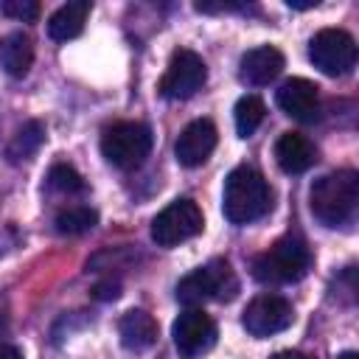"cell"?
Wrapping results in <instances>:
<instances>
[{
    "label": "cell",
    "mask_w": 359,
    "mask_h": 359,
    "mask_svg": "<svg viewBox=\"0 0 359 359\" xmlns=\"http://www.w3.org/2000/svg\"><path fill=\"white\" fill-rule=\"evenodd\" d=\"M283 70V53L272 45H258L252 50H247L238 62V79L250 87H264L269 81H275Z\"/></svg>",
    "instance_id": "cell-13"
},
{
    "label": "cell",
    "mask_w": 359,
    "mask_h": 359,
    "mask_svg": "<svg viewBox=\"0 0 359 359\" xmlns=\"http://www.w3.org/2000/svg\"><path fill=\"white\" fill-rule=\"evenodd\" d=\"M216 140H219V132H216V126H213L210 121H205V118L191 121V123L180 132V137H177V143H174L177 163L185 165V168L202 165V163L213 154Z\"/></svg>",
    "instance_id": "cell-11"
},
{
    "label": "cell",
    "mask_w": 359,
    "mask_h": 359,
    "mask_svg": "<svg viewBox=\"0 0 359 359\" xmlns=\"http://www.w3.org/2000/svg\"><path fill=\"white\" fill-rule=\"evenodd\" d=\"M205 79H208V67L202 56L191 48H177L160 79V93L171 101H185L196 95V90H202Z\"/></svg>",
    "instance_id": "cell-8"
},
{
    "label": "cell",
    "mask_w": 359,
    "mask_h": 359,
    "mask_svg": "<svg viewBox=\"0 0 359 359\" xmlns=\"http://www.w3.org/2000/svg\"><path fill=\"white\" fill-rule=\"evenodd\" d=\"M118 294H121V283L112 280V278L98 280V283L93 286V297H98V300H115Z\"/></svg>",
    "instance_id": "cell-23"
},
{
    "label": "cell",
    "mask_w": 359,
    "mask_h": 359,
    "mask_svg": "<svg viewBox=\"0 0 359 359\" xmlns=\"http://www.w3.org/2000/svg\"><path fill=\"white\" fill-rule=\"evenodd\" d=\"M264 115H266V107L258 95H241L236 101V109H233V121H236V132L241 137H250L261 123H264Z\"/></svg>",
    "instance_id": "cell-18"
},
{
    "label": "cell",
    "mask_w": 359,
    "mask_h": 359,
    "mask_svg": "<svg viewBox=\"0 0 359 359\" xmlns=\"http://www.w3.org/2000/svg\"><path fill=\"white\" fill-rule=\"evenodd\" d=\"M0 359H25V356H22V351L14 348V345H0Z\"/></svg>",
    "instance_id": "cell-24"
},
{
    "label": "cell",
    "mask_w": 359,
    "mask_h": 359,
    "mask_svg": "<svg viewBox=\"0 0 359 359\" xmlns=\"http://www.w3.org/2000/svg\"><path fill=\"white\" fill-rule=\"evenodd\" d=\"M90 17V0H73L59 6L48 20V36L56 42L76 39L84 31V22Z\"/></svg>",
    "instance_id": "cell-16"
},
{
    "label": "cell",
    "mask_w": 359,
    "mask_h": 359,
    "mask_svg": "<svg viewBox=\"0 0 359 359\" xmlns=\"http://www.w3.org/2000/svg\"><path fill=\"white\" fill-rule=\"evenodd\" d=\"M269 359H314V356L300 353V351H278V353H272Z\"/></svg>",
    "instance_id": "cell-25"
},
{
    "label": "cell",
    "mask_w": 359,
    "mask_h": 359,
    "mask_svg": "<svg viewBox=\"0 0 359 359\" xmlns=\"http://www.w3.org/2000/svg\"><path fill=\"white\" fill-rule=\"evenodd\" d=\"M118 334L126 351H146L157 342V320L143 309H132L121 317Z\"/></svg>",
    "instance_id": "cell-15"
},
{
    "label": "cell",
    "mask_w": 359,
    "mask_h": 359,
    "mask_svg": "<svg viewBox=\"0 0 359 359\" xmlns=\"http://www.w3.org/2000/svg\"><path fill=\"white\" fill-rule=\"evenodd\" d=\"M236 292H238V280L224 258H213L210 264L188 272L177 283V300L188 309H196L208 300H233Z\"/></svg>",
    "instance_id": "cell-4"
},
{
    "label": "cell",
    "mask_w": 359,
    "mask_h": 359,
    "mask_svg": "<svg viewBox=\"0 0 359 359\" xmlns=\"http://www.w3.org/2000/svg\"><path fill=\"white\" fill-rule=\"evenodd\" d=\"M320 87L309 79H286L278 93H275V101L278 107L289 115V118H297V121H314L317 115V107H320Z\"/></svg>",
    "instance_id": "cell-12"
},
{
    "label": "cell",
    "mask_w": 359,
    "mask_h": 359,
    "mask_svg": "<svg viewBox=\"0 0 359 359\" xmlns=\"http://www.w3.org/2000/svg\"><path fill=\"white\" fill-rule=\"evenodd\" d=\"M275 160L280 165V171L286 174H303L314 165L317 160V149L314 143L300 135V132H283L275 143Z\"/></svg>",
    "instance_id": "cell-14"
},
{
    "label": "cell",
    "mask_w": 359,
    "mask_h": 359,
    "mask_svg": "<svg viewBox=\"0 0 359 359\" xmlns=\"http://www.w3.org/2000/svg\"><path fill=\"white\" fill-rule=\"evenodd\" d=\"M205 227V216H202V208L182 196V199H174L171 205H165L154 219H151V241L157 247H177L194 236H199Z\"/></svg>",
    "instance_id": "cell-6"
},
{
    "label": "cell",
    "mask_w": 359,
    "mask_h": 359,
    "mask_svg": "<svg viewBox=\"0 0 359 359\" xmlns=\"http://www.w3.org/2000/svg\"><path fill=\"white\" fill-rule=\"evenodd\" d=\"M356 202H359V174L353 168L323 174L320 180H314V185L309 191L311 213L325 227H339V224L351 222Z\"/></svg>",
    "instance_id": "cell-2"
},
{
    "label": "cell",
    "mask_w": 359,
    "mask_h": 359,
    "mask_svg": "<svg viewBox=\"0 0 359 359\" xmlns=\"http://www.w3.org/2000/svg\"><path fill=\"white\" fill-rule=\"evenodd\" d=\"M56 230L62 236H81L87 230H93L98 224V213L87 205H73V208H65L56 213Z\"/></svg>",
    "instance_id": "cell-19"
},
{
    "label": "cell",
    "mask_w": 359,
    "mask_h": 359,
    "mask_svg": "<svg viewBox=\"0 0 359 359\" xmlns=\"http://www.w3.org/2000/svg\"><path fill=\"white\" fill-rule=\"evenodd\" d=\"M269 208H272V191L255 168L238 165L227 174L224 194H222V210L230 224H250L261 219L264 213H269Z\"/></svg>",
    "instance_id": "cell-1"
},
{
    "label": "cell",
    "mask_w": 359,
    "mask_h": 359,
    "mask_svg": "<svg viewBox=\"0 0 359 359\" xmlns=\"http://www.w3.org/2000/svg\"><path fill=\"white\" fill-rule=\"evenodd\" d=\"M337 359H359V356H356V351H345V353H339Z\"/></svg>",
    "instance_id": "cell-26"
},
{
    "label": "cell",
    "mask_w": 359,
    "mask_h": 359,
    "mask_svg": "<svg viewBox=\"0 0 359 359\" xmlns=\"http://www.w3.org/2000/svg\"><path fill=\"white\" fill-rule=\"evenodd\" d=\"M311 266V250L300 236H283L252 261V275L261 283H294Z\"/></svg>",
    "instance_id": "cell-3"
},
{
    "label": "cell",
    "mask_w": 359,
    "mask_h": 359,
    "mask_svg": "<svg viewBox=\"0 0 359 359\" xmlns=\"http://www.w3.org/2000/svg\"><path fill=\"white\" fill-rule=\"evenodd\" d=\"M0 11L6 17L22 20V22H34L39 17V3H34V0H6V3H0Z\"/></svg>",
    "instance_id": "cell-22"
},
{
    "label": "cell",
    "mask_w": 359,
    "mask_h": 359,
    "mask_svg": "<svg viewBox=\"0 0 359 359\" xmlns=\"http://www.w3.org/2000/svg\"><path fill=\"white\" fill-rule=\"evenodd\" d=\"M294 323V311L292 303L280 294H258L255 300L247 303L244 314H241V325L247 328V334L252 337H272L286 331Z\"/></svg>",
    "instance_id": "cell-9"
},
{
    "label": "cell",
    "mask_w": 359,
    "mask_h": 359,
    "mask_svg": "<svg viewBox=\"0 0 359 359\" xmlns=\"http://www.w3.org/2000/svg\"><path fill=\"white\" fill-rule=\"evenodd\" d=\"M31 62H34V45L28 34L14 31L0 42V65L11 79H22L31 70Z\"/></svg>",
    "instance_id": "cell-17"
},
{
    "label": "cell",
    "mask_w": 359,
    "mask_h": 359,
    "mask_svg": "<svg viewBox=\"0 0 359 359\" xmlns=\"http://www.w3.org/2000/svg\"><path fill=\"white\" fill-rule=\"evenodd\" d=\"M48 185H50L53 191H62V194H79V191H84L81 174H79L73 165H67V163H56V165L48 171Z\"/></svg>",
    "instance_id": "cell-21"
},
{
    "label": "cell",
    "mask_w": 359,
    "mask_h": 359,
    "mask_svg": "<svg viewBox=\"0 0 359 359\" xmlns=\"http://www.w3.org/2000/svg\"><path fill=\"white\" fill-rule=\"evenodd\" d=\"M154 135L146 123L137 121H118L112 126L104 129L101 135V154L107 157V163H112L115 168H137L149 151H151Z\"/></svg>",
    "instance_id": "cell-5"
},
{
    "label": "cell",
    "mask_w": 359,
    "mask_h": 359,
    "mask_svg": "<svg viewBox=\"0 0 359 359\" xmlns=\"http://www.w3.org/2000/svg\"><path fill=\"white\" fill-rule=\"evenodd\" d=\"M42 140H45V126L39 123V121H28V123H22L20 129H17V135H14V140L8 143V149H6V154L17 163V160H25V157H31L39 146H42Z\"/></svg>",
    "instance_id": "cell-20"
},
{
    "label": "cell",
    "mask_w": 359,
    "mask_h": 359,
    "mask_svg": "<svg viewBox=\"0 0 359 359\" xmlns=\"http://www.w3.org/2000/svg\"><path fill=\"white\" fill-rule=\"evenodd\" d=\"M309 59L325 76H345L356 65V42L342 28H323L309 42Z\"/></svg>",
    "instance_id": "cell-7"
},
{
    "label": "cell",
    "mask_w": 359,
    "mask_h": 359,
    "mask_svg": "<svg viewBox=\"0 0 359 359\" xmlns=\"http://www.w3.org/2000/svg\"><path fill=\"white\" fill-rule=\"evenodd\" d=\"M171 337H174V348L185 359H194V356H199V353L213 348V342H216V323L202 309H185L174 320Z\"/></svg>",
    "instance_id": "cell-10"
}]
</instances>
